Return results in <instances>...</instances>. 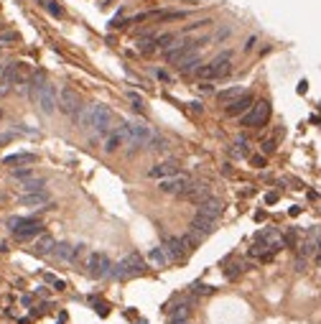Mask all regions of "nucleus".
Listing matches in <instances>:
<instances>
[{
  "label": "nucleus",
  "instance_id": "18",
  "mask_svg": "<svg viewBox=\"0 0 321 324\" xmlns=\"http://www.w3.org/2000/svg\"><path fill=\"white\" fill-rule=\"evenodd\" d=\"M120 146H125V131H123V125H117L115 131H110V136L105 141V151L107 153H115Z\"/></svg>",
  "mask_w": 321,
  "mask_h": 324
},
{
  "label": "nucleus",
  "instance_id": "10",
  "mask_svg": "<svg viewBox=\"0 0 321 324\" xmlns=\"http://www.w3.org/2000/svg\"><path fill=\"white\" fill-rule=\"evenodd\" d=\"M166 250V255H169V263H181L186 255H189V250L184 248V242H181V237H166L164 240V245H160Z\"/></svg>",
  "mask_w": 321,
  "mask_h": 324
},
{
  "label": "nucleus",
  "instance_id": "50",
  "mask_svg": "<svg viewBox=\"0 0 321 324\" xmlns=\"http://www.w3.org/2000/svg\"><path fill=\"white\" fill-rule=\"evenodd\" d=\"M0 120H3V110H0Z\"/></svg>",
  "mask_w": 321,
  "mask_h": 324
},
{
  "label": "nucleus",
  "instance_id": "42",
  "mask_svg": "<svg viewBox=\"0 0 321 324\" xmlns=\"http://www.w3.org/2000/svg\"><path fill=\"white\" fill-rule=\"evenodd\" d=\"M49 281L56 286V291H64V289H66V283H64V281H59V278H54V276H49Z\"/></svg>",
  "mask_w": 321,
  "mask_h": 324
},
{
  "label": "nucleus",
  "instance_id": "26",
  "mask_svg": "<svg viewBox=\"0 0 321 324\" xmlns=\"http://www.w3.org/2000/svg\"><path fill=\"white\" fill-rule=\"evenodd\" d=\"M54 255L59 261H76V245H69V242H59L54 248Z\"/></svg>",
  "mask_w": 321,
  "mask_h": 324
},
{
  "label": "nucleus",
  "instance_id": "47",
  "mask_svg": "<svg viewBox=\"0 0 321 324\" xmlns=\"http://www.w3.org/2000/svg\"><path fill=\"white\" fill-rule=\"evenodd\" d=\"M189 107L194 110V112H202L204 107H202V102H189Z\"/></svg>",
  "mask_w": 321,
  "mask_h": 324
},
{
  "label": "nucleus",
  "instance_id": "36",
  "mask_svg": "<svg viewBox=\"0 0 321 324\" xmlns=\"http://www.w3.org/2000/svg\"><path fill=\"white\" fill-rule=\"evenodd\" d=\"M23 220H26V217H11V220H8V230H11V232H16V230L23 225Z\"/></svg>",
  "mask_w": 321,
  "mask_h": 324
},
{
  "label": "nucleus",
  "instance_id": "7",
  "mask_svg": "<svg viewBox=\"0 0 321 324\" xmlns=\"http://www.w3.org/2000/svg\"><path fill=\"white\" fill-rule=\"evenodd\" d=\"M59 110H61L64 115H71V117H76L79 110H82V105H79V95H76L71 87H64V90L59 92Z\"/></svg>",
  "mask_w": 321,
  "mask_h": 324
},
{
  "label": "nucleus",
  "instance_id": "13",
  "mask_svg": "<svg viewBox=\"0 0 321 324\" xmlns=\"http://www.w3.org/2000/svg\"><path fill=\"white\" fill-rule=\"evenodd\" d=\"M214 225H217V220H209V217H202V215H194V220H191L189 230L204 240L207 235H212V232H214Z\"/></svg>",
  "mask_w": 321,
  "mask_h": 324
},
{
  "label": "nucleus",
  "instance_id": "45",
  "mask_svg": "<svg viewBox=\"0 0 321 324\" xmlns=\"http://www.w3.org/2000/svg\"><path fill=\"white\" fill-rule=\"evenodd\" d=\"M253 164H255L258 169H263V166H265V156H253Z\"/></svg>",
  "mask_w": 321,
  "mask_h": 324
},
{
  "label": "nucleus",
  "instance_id": "8",
  "mask_svg": "<svg viewBox=\"0 0 321 324\" xmlns=\"http://www.w3.org/2000/svg\"><path fill=\"white\" fill-rule=\"evenodd\" d=\"M189 184H191V179H189L186 174H174V176H169V179H160L158 189L164 191V194H176V197H181Z\"/></svg>",
  "mask_w": 321,
  "mask_h": 324
},
{
  "label": "nucleus",
  "instance_id": "22",
  "mask_svg": "<svg viewBox=\"0 0 321 324\" xmlns=\"http://www.w3.org/2000/svg\"><path fill=\"white\" fill-rule=\"evenodd\" d=\"M176 64H179V72H196L199 67H202V56H199V51H191Z\"/></svg>",
  "mask_w": 321,
  "mask_h": 324
},
{
  "label": "nucleus",
  "instance_id": "43",
  "mask_svg": "<svg viewBox=\"0 0 321 324\" xmlns=\"http://www.w3.org/2000/svg\"><path fill=\"white\" fill-rule=\"evenodd\" d=\"M16 33H11V31H6V33H0V41H16Z\"/></svg>",
  "mask_w": 321,
  "mask_h": 324
},
{
  "label": "nucleus",
  "instance_id": "24",
  "mask_svg": "<svg viewBox=\"0 0 321 324\" xmlns=\"http://www.w3.org/2000/svg\"><path fill=\"white\" fill-rule=\"evenodd\" d=\"M92 120H95V102L79 110V115H76V125L82 128V131H87V128H92Z\"/></svg>",
  "mask_w": 321,
  "mask_h": 324
},
{
  "label": "nucleus",
  "instance_id": "17",
  "mask_svg": "<svg viewBox=\"0 0 321 324\" xmlns=\"http://www.w3.org/2000/svg\"><path fill=\"white\" fill-rule=\"evenodd\" d=\"M174 174H179V164H176V161H164V164H155V166L148 171L150 179H169V176H174Z\"/></svg>",
  "mask_w": 321,
  "mask_h": 324
},
{
  "label": "nucleus",
  "instance_id": "14",
  "mask_svg": "<svg viewBox=\"0 0 321 324\" xmlns=\"http://www.w3.org/2000/svg\"><path fill=\"white\" fill-rule=\"evenodd\" d=\"M18 240H31V237H36V235H44V225L38 222V220H23V225L13 232Z\"/></svg>",
  "mask_w": 321,
  "mask_h": 324
},
{
  "label": "nucleus",
  "instance_id": "31",
  "mask_svg": "<svg viewBox=\"0 0 321 324\" xmlns=\"http://www.w3.org/2000/svg\"><path fill=\"white\" fill-rule=\"evenodd\" d=\"M181 242H184V248L191 253V250H196V248H199V242H202V237H199V235H194V232L189 230V235H184V237H181Z\"/></svg>",
  "mask_w": 321,
  "mask_h": 324
},
{
  "label": "nucleus",
  "instance_id": "41",
  "mask_svg": "<svg viewBox=\"0 0 321 324\" xmlns=\"http://www.w3.org/2000/svg\"><path fill=\"white\" fill-rule=\"evenodd\" d=\"M33 176V171L31 169H21V171H16V179H21V181H26V179H31Z\"/></svg>",
  "mask_w": 321,
  "mask_h": 324
},
{
  "label": "nucleus",
  "instance_id": "35",
  "mask_svg": "<svg viewBox=\"0 0 321 324\" xmlns=\"http://www.w3.org/2000/svg\"><path fill=\"white\" fill-rule=\"evenodd\" d=\"M44 6H46V11H49L51 16H56V18H59V16H64V11H61V6H56V3H54V0H44Z\"/></svg>",
  "mask_w": 321,
  "mask_h": 324
},
{
  "label": "nucleus",
  "instance_id": "39",
  "mask_svg": "<svg viewBox=\"0 0 321 324\" xmlns=\"http://www.w3.org/2000/svg\"><path fill=\"white\" fill-rule=\"evenodd\" d=\"M130 100H133V107H135L138 112H143V100H140L135 92H130Z\"/></svg>",
  "mask_w": 321,
  "mask_h": 324
},
{
  "label": "nucleus",
  "instance_id": "29",
  "mask_svg": "<svg viewBox=\"0 0 321 324\" xmlns=\"http://www.w3.org/2000/svg\"><path fill=\"white\" fill-rule=\"evenodd\" d=\"M245 92H243V87H229V90H222L217 97H219V102H232V100H237V97H243Z\"/></svg>",
  "mask_w": 321,
  "mask_h": 324
},
{
  "label": "nucleus",
  "instance_id": "27",
  "mask_svg": "<svg viewBox=\"0 0 321 324\" xmlns=\"http://www.w3.org/2000/svg\"><path fill=\"white\" fill-rule=\"evenodd\" d=\"M44 186H46V181L44 179H26V181H21V191L23 194H33V191H44Z\"/></svg>",
  "mask_w": 321,
  "mask_h": 324
},
{
  "label": "nucleus",
  "instance_id": "25",
  "mask_svg": "<svg viewBox=\"0 0 321 324\" xmlns=\"http://www.w3.org/2000/svg\"><path fill=\"white\" fill-rule=\"evenodd\" d=\"M189 314H191V304H189V301H184V304H179V306H174V309H171V319H169V324L186 321V319H189Z\"/></svg>",
  "mask_w": 321,
  "mask_h": 324
},
{
  "label": "nucleus",
  "instance_id": "3",
  "mask_svg": "<svg viewBox=\"0 0 321 324\" xmlns=\"http://www.w3.org/2000/svg\"><path fill=\"white\" fill-rule=\"evenodd\" d=\"M140 273H145V261L138 255V253H130V255H125L120 263H115L112 266V271H110V276L112 278H130V276H140Z\"/></svg>",
  "mask_w": 321,
  "mask_h": 324
},
{
  "label": "nucleus",
  "instance_id": "48",
  "mask_svg": "<svg viewBox=\"0 0 321 324\" xmlns=\"http://www.w3.org/2000/svg\"><path fill=\"white\" fill-rule=\"evenodd\" d=\"M265 202H268V205H275V202H278V194H273V191H270V194L265 197Z\"/></svg>",
  "mask_w": 321,
  "mask_h": 324
},
{
  "label": "nucleus",
  "instance_id": "38",
  "mask_svg": "<svg viewBox=\"0 0 321 324\" xmlns=\"http://www.w3.org/2000/svg\"><path fill=\"white\" fill-rule=\"evenodd\" d=\"M239 271H243V266H237V263H234V266H229V268L224 271V276H227V278H237V276H239Z\"/></svg>",
  "mask_w": 321,
  "mask_h": 324
},
{
  "label": "nucleus",
  "instance_id": "34",
  "mask_svg": "<svg viewBox=\"0 0 321 324\" xmlns=\"http://www.w3.org/2000/svg\"><path fill=\"white\" fill-rule=\"evenodd\" d=\"M166 148H169V141L160 138V136H153L148 143V151H166Z\"/></svg>",
  "mask_w": 321,
  "mask_h": 324
},
{
  "label": "nucleus",
  "instance_id": "15",
  "mask_svg": "<svg viewBox=\"0 0 321 324\" xmlns=\"http://www.w3.org/2000/svg\"><path fill=\"white\" fill-rule=\"evenodd\" d=\"M209 197V186L207 184H189L186 189H184V194H181V199H189V202H196V205H199V202H204Z\"/></svg>",
  "mask_w": 321,
  "mask_h": 324
},
{
  "label": "nucleus",
  "instance_id": "23",
  "mask_svg": "<svg viewBox=\"0 0 321 324\" xmlns=\"http://www.w3.org/2000/svg\"><path fill=\"white\" fill-rule=\"evenodd\" d=\"M49 82H46V74L38 69V72H33V77H31V97L33 100H38V95L44 92V87H46Z\"/></svg>",
  "mask_w": 321,
  "mask_h": 324
},
{
  "label": "nucleus",
  "instance_id": "9",
  "mask_svg": "<svg viewBox=\"0 0 321 324\" xmlns=\"http://www.w3.org/2000/svg\"><path fill=\"white\" fill-rule=\"evenodd\" d=\"M222 212H224V205H222L217 197H212V194H209L204 202H199V205H196V215L209 217V220H219Z\"/></svg>",
  "mask_w": 321,
  "mask_h": 324
},
{
  "label": "nucleus",
  "instance_id": "1",
  "mask_svg": "<svg viewBox=\"0 0 321 324\" xmlns=\"http://www.w3.org/2000/svg\"><path fill=\"white\" fill-rule=\"evenodd\" d=\"M123 131H125V146H128L130 153H135L140 148H148V143L153 138V133H150L148 125L133 123V120H130V123H123Z\"/></svg>",
  "mask_w": 321,
  "mask_h": 324
},
{
  "label": "nucleus",
  "instance_id": "40",
  "mask_svg": "<svg viewBox=\"0 0 321 324\" xmlns=\"http://www.w3.org/2000/svg\"><path fill=\"white\" fill-rule=\"evenodd\" d=\"M273 151H275V141H273V138L263 141V153H273Z\"/></svg>",
  "mask_w": 321,
  "mask_h": 324
},
{
  "label": "nucleus",
  "instance_id": "11",
  "mask_svg": "<svg viewBox=\"0 0 321 324\" xmlns=\"http://www.w3.org/2000/svg\"><path fill=\"white\" fill-rule=\"evenodd\" d=\"M38 107H41V112L44 115H51L54 110H56V105H59V97H56V87L54 85H46L44 87V92L38 95Z\"/></svg>",
  "mask_w": 321,
  "mask_h": 324
},
{
  "label": "nucleus",
  "instance_id": "37",
  "mask_svg": "<svg viewBox=\"0 0 321 324\" xmlns=\"http://www.w3.org/2000/svg\"><path fill=\"white\" fill-rule=\"evenodd\" d=\"M194 294H214V289L204 286V283H194Z\"/></svg>",
  "mask_w": 321,
  "mask_h": 324
},
{
  "label": "nucleus",
  "instance_id": "28",
  "mask_svg": "<svg viewBox=\"0 0 321 324\" xmlns=\"http://www.w3.org/2000/svg\"><path fill=\"white\" fill-rule=\"evenodd\" d=\"M155 49H158L155 36H145V38H140V41H138V51L140 54H153Z\"/></svg>",
  "mask_w": 321,
  "mask_h": 324
},
{
  "label": "nucleus",
  "instance_id": "33",
  "mask_svg": "<svg viewBox=\"0 0 321 324\" xmlns=\"http://www.w3.org/2000/svg\"><path fill=\"white\" fill-rule=\"evenodd\" d=\"M308 235H311V237H313V242H316V253H313V261H316V266L321 268V230H311Z\"/></svg>",
  "mask_w": 321,
  "mask_h": 324
},
{
  "label": "nucleus",
  "instance_id": "2",
  "mask_svg": "<svg viewBox=\"0 0 321 324\" xmlns=\"http://www.w3.org/2000/svg\"><path fill=\"white\" fill-rule=\"evenodd\" d=\"M232 51H222L219 56H214L209 64H202L196 69V77L199 79H222L232 72Z\"/></svg>",
  "mask_w": 321,
  "mask_h": 324
},
{
  "label": "nucleus",
  "instance_id": "21",
  "mask_svg": "<svg viewBox=\"0 0 321 324\" xmlns=\"http://www.w3.org/2000/svg\"><path fill=\"white\" fill-rule=\"evenodd\" d=\"M21 205L23 207H41V205H46L49 202V194L46 191H33V194H21Z\"/></svg>",
  "mask_w": 321,
  "mask_h": 324
},
{
  "label": "nucleus",
  "instance_id": "32",
  "mask_svg": "<svg viewBox=\"0 0 321 324\" xmlns=\"http://www.w3.org/2000/svg\"><path fill=\"white\" fill-rule=\"evenodd\" d=\"M155 41H158V49H171L174 44H176V36L174 33H160V36H155Z\"/></svg>",
  "mask_w": 321,
  "mask_h": 324
},
{
  "label": "nucleus",
  "instance_id": "6",
  "mask_svg": "<svg viewBox=\"0 0 321 324\" xmlns=\"http://www.w3.org/2000/svg\"><path fill=\"white\" fill-rule=\"evenodd\" d=\"M110 271H112V263L105 253H92L87 258V276L90 278H105V276H110Z\"/></svg>",
  "mask_w": 321,
  "mask_h": 324
},
{
  "label": "nucleus",
  "instance_id": "16",
  "mask_svg": "<svg viewBox=\"0 0 321 324\" xmlns=\"http://www.w3.org/2000/svg\"><path fill=\"white\" fill-rule=\"evenodd\" d=\"M16 79H18V64L11 61L6 69H3V79H0V95H8L16 85Z\"/></svg>",
  "mask_w": 321,
  "mask_h": 324
},
{
  "label": "nucleus",
  "instance_id": "19",
  "mask_svg": "<svg viewBox=\"0 0 321 324\" xmlns=\"http://www.w3.org/2000/svg\"><path fill=\"white\" fill-rule=\"evenodd\" d=\"M54 248H56V242H54V237L51 235H41L36 242H33V248H31V253H36V255H46V253H54Z\"/></svg>",
  "mask_w": 321,
  "mask_h": 324
},
{
  "label": "nucleus",
  "instance_id": "49",
  "mask_svg": "<svg viewBox=\"0 0 321 324\" xmlns=\"http://www.w3.org/2000/svg\"><path fill=\"white\" fill-rule=\"evenodd\" d=\"M97 311H100V314L105 316V314H107V306H105V304H97Z\"/></svg>",
  "mask_w": 321,
  "mask_h": 324
},
{
  "label": "nucleus",
  "instance_id": "4",
  "mask_svg": "<svg viewBox=\"0 0 321 324\" xmlns=\"http://www.w3.org/2000/svg\"><path fill=\"white\" fill-rule=\"evenodd\" d=\"M268 120H270V102L268 100H260L243 117H239V123H243L245 128H263Z\"/></svg>",
  "mask_w": 321,
  "mask_h": 324
},
{
  "label": "nucleus",
  "instance_id": "46",
  "mask_svg": "<svg viewBox=\"0 0 321 324\" xmlns=\"http://www.w3.org/2000/svg\"><path fill=\"white\" fill-rule=\"evenodd\" d=\"M229 36V28H222V31H217V41H222V38H227Z\"/></svg>",
  "mask_w": 321,
  "mask_h": 324
},
{
  "label": "nucleus",
  "instance_id": "44",
  "mask_svg": "<svg viewBox=\"0 0 321 324\" xmlns=\"http://www.w3.org/2000/svg\"><path fill=\"white\" fill-rule=\"evenodd\" d=\"M255 44H258V38H255V36H250L248 41H245V51H253V49H255Z\"/></svg>",
  "mask_w": 321,
  "mask_h": 324
},
{
  "label": "nucleus",
  "instance_id": "5",
  "mask_svg": "<svg viewBox=\"0 0 321 324\" xmlns=\"http://www.w3.org/2000/svg\"><path fill=\"white\" fill-rule=\"evenodd\" d=\"M92 131L97 136H107L112 131V110L107 105L95 102V120H92Z\"/></svg>",
  "mask_w": 321,
  "mask_h": 324
},
{
  "label": "nucleus",
  "instance_id": "30",
  "mask_svg": "<svg viewBox=\"0 0 321 324\" xmlns=\"http://www.w3.org/2000/svg\"><path fill=\"white\" fill-rule=\"evenodd\" d=\"M150 263H155L158 268L169 266V255H166V250H164V248H153V250H150Z\"/></svg>",
  "mask_w": 321,
  "mask_h": 324
},
{
  "label": "nucleus",
  "instance_id": "12",
  "mask_svg": "<svg viewBox=\"0 0 321 324\" xmlns=\"http://www.w3.org/2000/svg\"><path fill=\"white\" fill-rule=\"evenodd\" d=\"M255 105V100H253V95L250 92H245L243 97H237V100H232L224 110H227V115H232V117H243L250 107Z\"/></svg>",
  "mask_w": 321,
  "mask_h": 324
},
{
  "label": "nucleus",
  "instance_id": "20",
  "mask_svg": "<svg viewBox=\"0 0 321 324\" xmlns=\"http://www.w3.org/2000/svg\"><path fill=\"white\" fill-rule=\"evenodd\" d=\"M6 166H28V164H36V153H11L3 158Z\"/></svg>",
  "mask_w": 321,
  "mask_h": 324
}]
</instances>
